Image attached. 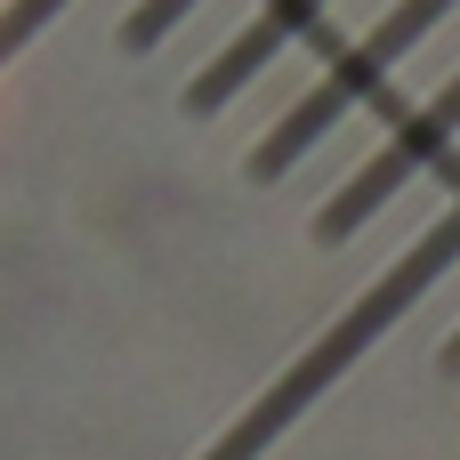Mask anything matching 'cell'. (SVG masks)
Segmentation results:
<instances>
[{
    "label": "cell",
    "mask_w": 460,
    "mask_h": 460,
    "mask_svg": "<svg viewBox=\"0 0 460 460\" xmlns=\"http://www.w3.org/2000/svg\"><path fill=\"white\" fill-rule=\"evenodd\" d=\"M453 146H460V65H453V81H437V89H429V97H420V105H412V113H404V121H396V129L356 162V178L323 202L315 234H323V243H348V234L372 226L396 194H412V186H420Z\"/></svg>",
    "instance_id": "7a4b0ae2"
},
{
    "label": "cell",
    "mask_w": 460,
    "mask_h": 460,
    "mask_svg": "<svg viewBox=\"0 0 460 460\" xmlns=\"http://www.w3.org/2000/svg\"><path fill=\"white\" fill-rule=\"evenodd\" d=\"M57 8H73V0H8V8H0V65H8V57H16L49 16H57Z\"/></svg>",
    "instance_id": "5b68a950"
},
{
    "label": "cell",
    "mask_w": 460,
    "mask_h": 460,
    "mask_svg": "<svg viewBox=\"0 0 460 460\" xmlns=\"http://www.w3.org/2000/svg\"><path fill=\"white\" fill-rule=\"evenodd\" d=\"M323 16H332V0H259V16H251V24H234V32H226V49L186 81V113H226V105H234L267 65H283V57H291Z\"/></svg>",
    "instance_id": "3957f363"
},
{
    "label": "cell",
    "mask_w": 460,
    "mask_h": 460,
    "mask_svg": "<svg viewBox=\"0 0 460 460\" xmlns=\"http://www.w3.org/2000/svg\"><path fill=\"white\" fill-rule=\"evenodd\" d=\"M453 8H460V0H396L388 16H372V24H364V32L323 65V81H315V89H299V97H291V113L259 137L251 178H291V170H299L332 129H348V113H364V105L396 81V65H404V57L437 32Z\"/></svg>",
    "instance_id": "6da1fadb"
},
{
    "label": "cell",
    "mask_w": 460,
    "mask_h": 460,
    "mask_svg": "<svg viewBox=\"0 0 460 460\" xmlns=\"http://www.w3.org/2000/svg\"><path fill=\"white\" fill-rule=\"evenodd\" d=\"M194 8H210V0H137V8H129V24H121V40H129V49H162Z\"/></svg>",
    "instance_id": "277c9868"
},
{
    "label": "cell",
    "mask_w": 460,
    "mask_h": 460,
    "mask_svg": "<svg viewBox=\"0 0 460 460\" xmlns=\"http://www.w3.org/2000/svg\"><path fill=\"white\" fill-rule=\"evenodd\" d=\"M445 372H460V332H453V340H445Z\"/></svg>",
    "instance_id": "8992f818"
}]
</instances>
